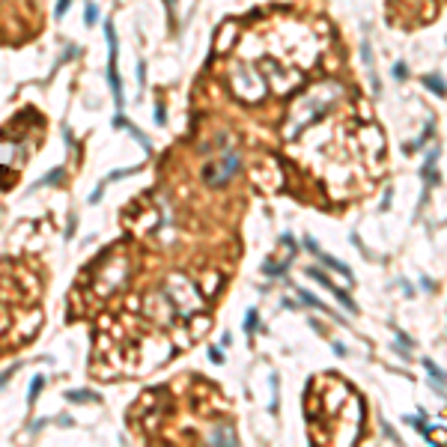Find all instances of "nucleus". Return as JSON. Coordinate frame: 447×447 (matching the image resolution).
<instances>
[{"label": "nucleus", "instance_id": "obj_1", "mask_svg": "<svg viewBox=\"0 0 447 447\" xmlns=\"http://www.w3.org/2000/svg\"><path fill=\"white\" fill-rule=\"evenodd\" d=\"M239 170V155L236 152H223L218 158H212L203 164V182H209L212 188H218V185H227L233 176Z\"/></svg>", "mask_w": 447, "mask_h": 447}, {"label": "nucleus", "instance_id": "obj_2", "mask_svg": "<svg viewBox=\"0 0 447 447\" xmlns=\"http://www.w3.org/2000/svg\"><path fill=\"white\" fill-rule=\"evenodd\" d=\"M307 277H313L316 283H322L325 289H331V293H334L337 298H340V304H343V307L349 310V313H355V310H358V307H355V301H352V298H349V295H346L343 289H337V286H334V283L328 280V275H325V272H319V269H307Z\"/></svg>", "mask_w": 447, "mask_h": 447}, {"label": "nucleus", "instance_id": "obj_3", "mask_svg": "<svg viewBox=\"0 0 447 447\" xmlns=\"http://www.w3.org/2000/svg\"><path fill=\"white\" fill-rule=\"evenodd\" d=\"M427 86H430L432 93H438V96H444V81H438V78H427Z\"/></svg>", "mask_w": 447, "mask_h": 447}, {"label": "nucleus", "instance_id": "obj_4", "mask_svg": "<svg viewBox=\"0 0 447 447\" xmlns=\"http://www.w3.org/2000/svg\"><path fill=\"white\" fill-rule=\"evenodd\" d=\"M423 367L430 370V376H432V378H441V382H444V385H447V376H444V373H441V370H438V367H435V364H432V361H423Z\"/></svg>", "mask_w": 447, "mask_h": 447}, {"label": "nucleus", "instance_id": "obj_5", "mask_svg": "<svg viewBox=\"0 0 447 447\" xmlns=\"http://www.w3.org/2000/svg\"><path fill=\"white\" fill-rule=\"evenodd\" d=\"M42 385H45V378H42V376H36L33 382H30V399H36V396H39V391H42Z\"/></svg>", "mask_w": 447, "mask_h": 447}, {"label": "nucleus", "instance_id": "obj_6", "mask_svg": "<svg viewBox=\"0 0 447 447\" xmlns=\"http://www.w3.org/2000/svg\"><path fill=\"white\" fill-rule=\"evenodd\" d=\"M257 328V310H248V316H244V331H254Z\"/></svg>", "mask_w": 447, "mask_h": 447}, {"label": "nucleus", "instance_id": "obj_7", "mask_svg": "<svg viewBox=\"0 0 447 447\" xmlns=\"http://www.w3.org/2000/svg\"><path fill=\"white\" fill-rule=\"evenodd\" d=\"M57 179H63V170H51L45 179H42V185H57Z\"/></svg>", "mask_w": 447, "mask_h": 447}, {"label": "nucleus", "instance_id": "obj_8", "mask_svg": "<svg viewBox=\"0 0 447 447\" xmlns=\"http://www.w3.org/2000/svg\"><path fill=\"white\" fill-rule=\"evenodd\" d=\"M96 394H90V391H72L69 399H75V403H81V399H93Z\"/></svg>", "mask_w": 447, "mask_h": 447}, {"label": "nucleus", "instance_id": "obj_9", "mask_svg": "<svg viewBox=\"0 0 447 447\" xmlns=\"http://www.w3.org/2000/svg\"><path fill=\"white\" fill-rule=\"evenodd\" d=\"M86 21H90V24L96 21V6H86Z\"/></svg>", "mask_w": 447, "mask_h": 447}, {"label": "nucleus", "instance_id": "obj_10", "mask_svg": "<svg viewBox=\"0 0 447 447\" xmlns=\"http://www.w3.org/2000/svg\"><path fill=\"white\" fill-rule=\"evenodd\" d=\"M155 122H158V125H164V110H161V107H155Z\"/></svg>", "mask_w": 447, "mask_h": 447}, {"label": "nucleus", "instance_id": "obj_11", "mask_svg": "<svg viewBox=\"0 0 447 447\" xmlns=\"http://www.w3.org/2000/svg\"><path fill=\"white\" fill-rule=\"evenodd\" d=\"M173 3H176V0H167V6H173Z\"/></svg>", "mask_w": 447, "mask_h": 447}]
</instances>
